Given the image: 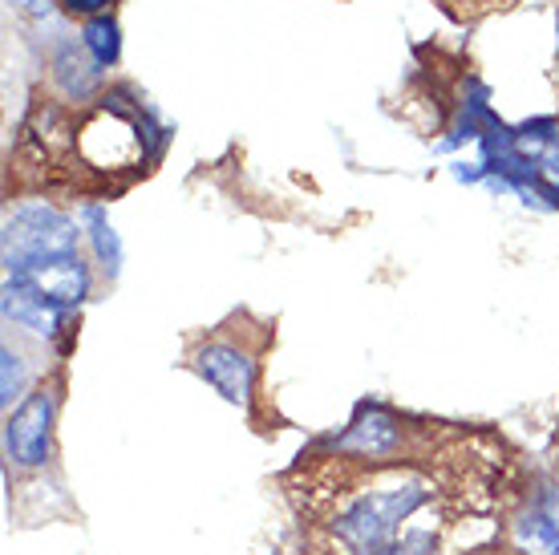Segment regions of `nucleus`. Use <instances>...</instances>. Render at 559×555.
<instances>
[{
    "label": "nucleus",
    "mask_w": 559,
    "mask_h": 555,
    "mask_svg": "<svg viewBox=\"0 0 559 555\" xmlns=\"http://www.w3.org/2000/svg\"><path fill=\"white\" fill-rule=\"evenodd\" d=\"M195 374L207 381L211 389H219L227 402L239 410H252L255 398V357L248 349L231 345V341H207L195 349Z\"/></svg>",
    "instance_id": "obj_4"
},
{
    "label": "nucleus",
    "mask_w": 559,
    "mask_h": 555,
    "mask_svg": "<svg viewBox=\"0 0 559 555\" xmlns=\"http://www.w3.org/2000/svg\"><path fill=\"white\" fill-rule=\"evenodd\" d=\"M53 417H57V393L53 389H37L33 398L16 405L4 417V450L16 467H45L49 450H53Z\"/></svg>",
    "instance_id": "obj_3"
},
{
    "label": "nucleus",
    "mask_w": 559,
    "mask_h": 555,
    "mask_svg": "<svg viewBox=\"0 0 559 555\" xmlns=\"http://www.w3.org/2000/svg\"><path fill=\"white\" fill-rule=\"evenodd\" d=\"M333 446L336 450H349L357 459H385V454H393V450L402 446V430H397V422H393L390 414L365 410Z\"/></svg>",
    "instance_id": "obj_5"
},
{
    "label": "nucleus",
    "mask_w": 559,
    "mask_h": 555,
    "mask_svg": "<svg viewBox=\"0 0 559 555\" xmlns=\"http://www.w3.org/2000/svg\"><path fill=\"white\" fill-rule=\"evenodd\" d=\"M381 555H418V552H402V547H393V552H381Z\"/></svg>",
    "instance_id": "obj_11"
},
{
    "label": "nucleus",
    "mask_w": 559,
    "mask_h": 555,
    "mask_svg": "<svg viewBox=\"0 0 559 555\" xmlns=\"http://www.w3.org/2000/svg\"><path fill=\"white\" fill-rule=\"evenodd\" d=\"M430 499V491L421 479L402 474L390 483H378L353 495L333 519V535L341 547H349L353 555H381L397 547V535L406 528L414 511Z\"/></svg>",
    "instance_id": "obj_2"
},
{
    "label": "nucleus",
    "mask_w": 559,
    "mask_h": 555,
    "mask_svg": "<svg viewBox=\"0 0 559 555\" xmlns=\"http://www.w3.org/2000/svg\"><path fill=\"white\" fill-rule=\"evenodd\" d=\"M85 220H90V227H94V244H98V256L102 264L118 268V239L110 236V227H106V215H102V208H85Z\"/></svg>",
    "instance_id": "obj_9"
},
{
    "label": "nucleus",
    "mask_w": 559,
    "mask_h": 555,
    "mask_svg": "<svg viewBox=\"0 0 559 555\" xmlns=\"http://www.w3.org/2000/svg\"><path fill=\"white\" fill-rule=\"evenodd\" d=\"M82 42L85 49L94 54V66H114L118 54H122V42H118V25H114L110 16H98V21H90L82 28Z\"/></svg>",
    "instance_id": "obj_7"
},
{
    "label": "nucleus",
    "mask_w": 559,
    "mask_h": 555,
    "mask_svg": "<svg viewBox=\"0 0 559 555\" xmlns=\"http://www.w3.org/2000/svg\"><path fill=\"white\" fill-rule=\"evenodd\" d=\"M515 547L523 555H559V503L551 495H539L515 519Z\"/></svg>",
    "instance_id": "obj_6"
},
{
    "label": "nucleus",
    "mask_w": 559,
    "mask_h": 555,
    "mask_svg": "<svg viewBox=\"0 0 559 555\" xmlns=\"http://www.w3.org/2000/svg\"><path fill=\"white\" fill-rule=\"evenodd\" d=\"M66 4H70L73 13H102L110 0H66Z\"/></svg>",
    "instance_id": "obj_10"
},
{
    "label": "nucleus",
    "mask_w": 559,
    "mask_h": 555,
    "mask_svg": "<svg viewBox=\"0 0 559 555\" xmlns=\"http://www.w3.org/2000/svg\"><path fill=\"white\" fill-rule=\"evenodd\" d=\"M90 264L78 223L53 203H21L4 220V317L16 329L57 336L90 296Z\"/></svg>",
    "instance_id": "obj_1"
},
{
    "label": "nucleus",
    "mask_w": 559,
    "mask_h": 555,
    "mask_svg": "<svg viewBox=\"0 0 559 555\" xmlns=\"http://www.w3.org/2000/svg\"><path fill=\"white\" fill-rule=\"evenodd\" d=\"M25 386H28V374H25V362H21V353L13 345H4V410L13 414V402L25 398Z\"/></svg>",
    "instance_id": "obj_8"
}]
</instances>
